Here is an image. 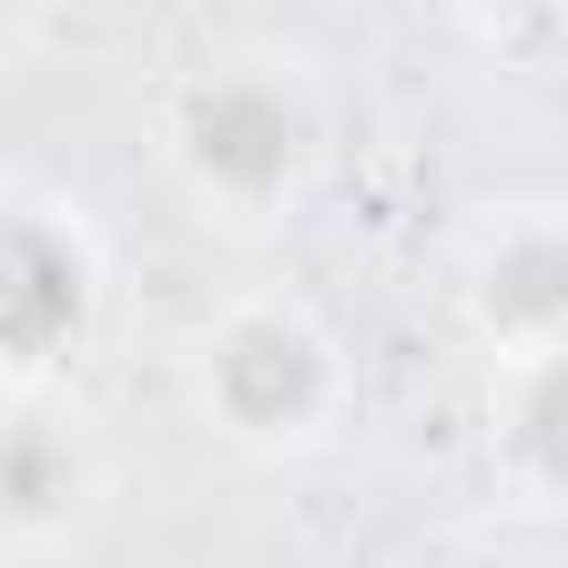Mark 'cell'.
Listing matches in <instances>:
<instances>
[{
  "label": "cell",
  "mask_w": 568,
  "mask_h": 568,
  "mask_svg": "<svg viewBox=\"0 0 568 568\" xmlns=\"http://www.w3.org/2000/svg\"><path fill=\"white\" fill-rule=\"evenodd\" d=\"M337 89L302 44L231 36L160 89V169L213 231H284L337 178Z\"/></svg>",
  "instance_id": "1"
},
{
  "label": "cell",
  "mask_w": 568,
  "mask_h": 568,
  "mask_svg": "<svg viewBox=\"0 0 568 568\" xmlns=\"http://www.w3.org/2000/svg\"><path fill=\"white\" fill-rule=\"evenodd\" d=\"M178 399L222 453L284 470V462H311L346 435L355 355H346V337L328 328L320 302L257 284V293H231L222 311H204L186 328Z\"/></svg>",
  "instance_id": "2"
},
{
  "label": "cell",
  "mask_w": 568,
  "mask_h": 568,
  "mask_svg": "<svg viewBox=\"0 0 568 568\" xmlns=\"http://www.w3.org/2000/svg\"><path fill=\"white\" fill-rule=\"evenodd\" d=\"M115 320V257L80 195L18 178L0 204V382L9 399L71 390Z\"/></svg>",
  "instance_id": "3"
},
{
  "label": "cell",
  "mask_w": 568,
  "mask_h": 568,
  "mask_svg": "<svg viewBox=\"0 0 568 568\" xmlns=\"http://www.w3.org/2000/svg\"><path fill=\"white\" fill-rule=\"evenodd\" d=\"M453 320L479 364L568 346V195H506L462 231Z\"/></svg>",
  "instance_id": "4"
},
{
  "label": "cell",
  "mask_w": 568,
  "mask_h": 568,
  "mask_svg": "<svg viewBox=\"0 0 568 568\" xmlns=\"http://www.w3.org/2000/svg\"><path fill=\"white\" fill-rule=\"evenodd\" d=\"M98 497H106V453H98L89 417L71 408V390L9 399V426H0V568L71 559Z\"/></svg>",
  "instance_id": "5"
},
{
  "label": "cell",
  "mask_w": 568,
  "mask_h": 568,
  "mask_svg": "<svg viewBox=\"0 0 568 568\" xmlns=\"http://www.w3.org/2000/svg\"><path fill=\"white\" fill-rule=\"evenodd\" d=\"M488 470L524 515L568 524V346L524 355V364H488Z\"/></svg>",
  "instance_id": "6"
},
{
  "label": "cell",
  "mask_w": 568,
  "mask_h": 568,
  "mask_svg": "<svg viewBox=\"0 0 568 568\" xmlns=\"http://www.w3.org/2000/svg\"><path fill=\"white\" fill-rule=\"evenodd\" d=\"M453 27H470V36H532V27H550L568 0H435Z\"/></svg>",
  "instance_id": "7"
}]
</instances>
